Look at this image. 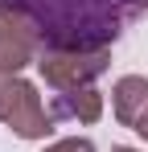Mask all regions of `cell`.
Here are the masks:
<instances>
[{
    "instance_id": "cell-1",
    "label": "cell",
    "mask_w": 148,
    "mask_h": 152,
    "mask_svg": "<svg viewBox=\"0 0 148 152\" xmlns=\"http://www.w3.org/2000/svg\"><path fill=\"white\" fill-rule=\"evenodd\" d=\"M41 50H111L148 12V0H25Z\"/></svg>"
},
{
    "instance_id": "cell-2",
    "label": "cell",
    "mask_w": 148,
    "mask_h": 152,
    "mask_svg": "<svg viewBox=\"0 0 148 152\" xmlns=\"http://www.w3.org/2000/svg\"><path fill=\"white\" fill-rule=\"evenodd\" d=\"M41 58V29L25 0H0V78H17Z\"/></svg>"
},
{
    "instance_id": "cell-3",
    "label": "cell",
    "mask_w": 148,
    "mask_h": 152,
    "mask_svg": "<svg viewBox=\"0 0 148 152\" xmlns=\"http://www.w3.org/2000/svg\"><path fill=\"white\" fill-rule=\"evenodd\" d=\"M0 124L21 140H45L58 119L41 103L37 86L17 74V78H0Z\"/></svg>"
},
{
    "instance_id": "cell-4",
    "label": "cell",
    "mask_w": 148,
    "mask_h": 152,
    "mask_svg": "<svg viewBox=\"0 0 148 152\" xmlns=\"http://www.w3.org/2000/svg\"><path fill=\"white\" fill-rule=\"evenodd\" d=\"M107 62L111 50H41L37 74L53 95H66V91L95 86V78L107 74Z\"/></svg>"
},
{
    "instance_id": "cell-5",
    "label": "cell",
    "mask_w": 148,
    "mask_h": 152,
    "mask_svg": "<svg viewBox=\"0 0 148 152\" xmlns=\"http://www.w3.org/2000/svg\"><path fill=\"white\" fill-rule=\"evenodd\" d=\"M144 111H148V78L144 74L115 78V86H111V115H115V124L136 132V124L144 119Z\"/></svg>"
},
{
    "instance_id": "cell-6",
    "label": "cell",
    "mask_w": 148,
    "mask_h": 152,
    "mask_svg": "<svg viewBox=\"0 0 148 152\" xmlns=\"http://www.w3.org/2000/svg\"><path fill=\"white\" fill-rule=\"evenodd\" d=\"M49 115H53V119H70V124H99V119H103V95H99L95 86L53 95Z\"/></svg>"
},
{
    "instance_id": "cell-7",
    "label": "cell",
    "mask_w": 148,
    "mask_h": 152,
    "mask_svg": "<svg viewBox=\"0 0 148 152\" xmlns=\"http://www.w3.org/2000/svg\"><path fill=\"white\" fill-rule=\"evenodd\" d=\"M41 152H95V144H91L86 136H62V140L45 144Z\"/></svg>"
},
{
    "instance_id": "cell-8",
    "label": "cell",
    "mask_w": 148,
    "mask_h": 152,
    "mask_svg": "<svg viewBox=\"0 0 148 152\" xmlns=\"http://www.w3.org/2000/svg\"><path fill=\"white\" fill-rule=\"evenodd\" d=\"M136 136H140V140H144V144H148V111H144V119L136 124Z\"/></svg>"
},
{
    "instance_id": "cell-9",
    "label": "cell",
    "mask_w": 148,
    "mask_h": 152,
    "mask_svg": "<svg viewBox=\"0 0 148 152\" xmlns=\"http://www.w3.org/2000/svg\"><path fill=\"white\" fill-rule=\"evenodd\" d=\"M111 152H144V148H132V144H115Z\"/></svg>"
}]
</instances>
